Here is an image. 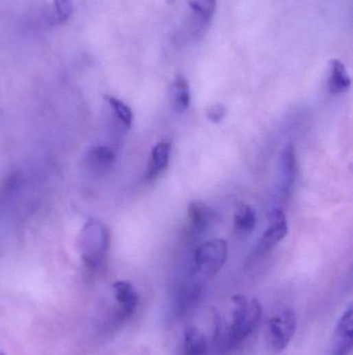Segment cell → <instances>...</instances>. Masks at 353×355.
Returning a JSON list of instances; mask_svg holds the SVG:
<instances>
[{"label":"cell","instance_id":"1","mask_svg":"<svg viewBox=\"0 0 353 355\" xmlns=\"http://www.w3.org/2000/svg\"><path fill=\"white\" fill-rule=\"evenodd\" d=\"M231 322L227 334L230 347H238L256 330L262 317V308L256 299L242 294L232 297Z\"/></svg>","mask_w":353,"mask_h":355},{"label":"cell","instance_id":"2","mask_svg":"<svg viewBox=\"0 0 353 355\" xmlns=\"http://www.w3.org/2000/svg\"><path fill=\"white\" fill-rule=\"evenodd\" d=\"M227 256V242L224 239L212 240L199 246L194 254V281L203 285V281L215 277L223 268Z\"/></svg>","mask_w":353,"mask_h":355},{"label":"cell","instance_id":"3","mask_svg":"<svg viewBox=\"0 0 353 355\" xmlns=\"http://www.w3.org/2000/svg\"><path fill=\"white\" fill-rule=\"evenodd\" d=\"M81 252L89 268L95 269L105 260L110 246V236L106 226L97 220H89L81 234Z\"/></svg>","mask_w":353,"mask_h":355},{"label":"cell","instance_id":"4","mask_svg":"<svg viewBox=\"0 0 353 355\" xmlns=\"http://www.w3.org/2000/svg\"><path fill=\"white\" fill-rule=\"evenodd\" d=\"M297 318L293 309H285L269 321V340L275 353H281L295 336Z\"/></svg>","mask_w":353,"mask_h":355},{"label":"cell","instance_id":"5","mask_svg":"<svg viewBox=\"0 0 353 355\" xmlns=\"http://www.w3.org/2000/svg\"><path fill=\"white\" fill-rule=\"evenodd\" d=\"M288 232V224L283 210L275 208L267 214L266 230L263 233L257 246V254H267L271 252L282 240L286 237Z\"/></svg>","mask_w":353,"mask_h":355},{"label":"cell","instance_id":"6","mask_svg":"<svg viewBox=\"0 0 353 355\" xmlns=\"http://www.w3.org/2000/svg\"><path fill=\"white\" fill-rule=\"evenodd\" d=\"M353 345L352 305L343 312L332 334L328 355H348Z\"/></svg>","mask_w":353,"mask_h":355},{"label":"cell","instance_id":"7","mask_svg":"<svg viewBox=\"0 0 353 355\" xmlns=\"http://www.w3.org/2000/svg\"><path fill=\"white\" fill-rule=\"evenodd\" d=\"M114 296L122 319L132 316L138 307L139 297L130 281H118L113 285Z\"/></svg>","mask_w":353,"mask_h":355},{"label":"cell","instance_id":"8","mask_svg":"<svg viewBox=\"0 0 353 355\" xmlns=\"http://www.w3.org/2000/svg\"><path fill=\"white\" fill-rule=\"evenodd\" d=\"M115 151L107 146L91 147L85 158L87 169L98 175L109 171L115 164Z\"/></svg>","mask_w":353,"mask_h":355},{"label":"cell","instance_id":"9","mask_svg":"<svg viewBox=\"0 0 353 355\" xmlns=\"http://www.w3.org/2000/svg\"><path fill=\"white\" fill-rule=\"evenodd\" d=\"M281 185L284 195H289L293 191L297 179V155L293 144L285 147L281 155Z\"/></svg>","mask_w":353,"mask_h":355},{"label":"cell","instance_id":"10","mask_svg":"<svg viewBox=\"0 0 353 355\" xmlns=\"http://www.w3.org/2000/svg\"><path fill=\"white\" fill-rule=\"evenodd\" d=\"M171 144L168 142H161L152 149L146 171V180H156L157 178L168 167L170 159Z\"/></svg>","mask_w":353,"mask_h":355},{"label":"cell","instance_id":"11","mask_svg":"<svg viewBox=\"0 0 353 355\" xmlns=\"http://www.w3.org/2000/svg\"><path fill=\"white\" fill-rule=\"evenodd\" d=\"M185 355H207L208 343L205 336L195 326H187L183 332Z\"/></svg>","mask_w":353,"mask_h":355},{"label":"cell","instance_id":"12","mask_svg":"<svg viewBox=\"0 0 353 355\" xmlns=\"http://www.w3.org/2000/svg\"><path fill=\"white\" fill-rule=\"evenodd\" d=\"M190 230L193 234H201L207 228L212 219V212L201 202H192L187 208Z\"/></svg>","mask_w":353,"mask_h":355},{"label":"cell","instance_id":"13","mask_svg":"<svg viewBox=\"0 0 353 355\" xmlns=\"http://www.w3.org/2000/svg\"><path fill=\"white\" fill-rule=\"evenodd\" d=\"M171 103L179 112L185 111L191 103L189 83L181 74L177 75L171 87Z\"/></svg>","mask_w":353,"mask_h":355},{"label":"cell","instance_id":"14","mask_svg":"<svg viewBox=\"0 0 353 355\" xmlns=\"http://www.w3.org/2000/svg\"><path fill=\"white\" fill-rule=\"evenodd\" d=\"M350 77H349L344 65L338 59L330 61V80H328L330 93H344L350 87Z\"/></svg>","mask_w":353,"mask_h":355},{"label":"cell","instance_id":"15","mask_svg":"<svg viewBox=\"0 0 353 355\" xmlns=\"http://www.w3.org/2000/svg\"><path fill=\"white\" fill-rule=\"evenodd\" d=\"M234 228L240 235H249L256 226V213L248 204H240L236 208L234 217Z\"/></svg>","mask_w":353,"mask_h":355},{"label":"cell","instance_id":"16","mask_svg":"<svg viewBox=\"0 0 353 355\" xmlns=\"http://www.w3.org/2000/svg\"><path fill=\"white\" fill-rule=\"evenodd\" d=\"M106 100H107L108 104H109L111 109L113 110L116 118H118V121H119L120 123L122 124V126L126 127V129H130V128L132 127L133 118H134L132 109H130L124 102L117 99V98L107 96Z\"/></svg>","mask_w":353,"mask_h":355},{"label":"cell","instance_id":"17","mask_svg":"<svg viewBox=\"0 0 353 355\" xmlns=\"http://www.w3.org/2000/svg\"><path fill=\"white\" fill-rule=\"evenodd\" d=\"M189 5L198 15L201 16L204 21L207 22L213 17L216 0H190Z\"/></svg>","mask_w":353,"mask_h":355},{"label":"cell","instance_id":"18","mask_svg":"<svg viewBox=\"0 0 353 355\" xmlns=\"http://www.w3.org/2000/svg\"><path fill=\"white\" fill-rule=\"evenodd\" d=\"M54 6L57 19L61 23H65L73 14L74 0H54Z\"/></svg>","mask_w":353,"mask_h":355},{"label":"cell","instance_id":"19","mask_svg":"<svg viewBox=\"0 0 353 355\" xmlns=\"http://www.w3.org/2000/svg\"><path fill=\"white\" fill-rule=\"evenodd\" d=\"M226 111H227V109L223 104H215V105L209 106L206 109V118L212 123L219 124L225 118Z\"/></svg>","mask_w":353,"mask_h":355},{"label":"cell","instance_id":"20","mask_svg":"<svg viewBox=\"0 0 353 355\" xmlns=\"http://www.w3.org/2000/svg\"><path fill=\"white\" fill-rule=\"evenodd\" d=\"M0 355H7V354H5V353H3V352H0Z\"/></svg>","mask_w":353,"mask_h":355}]
</instances>
